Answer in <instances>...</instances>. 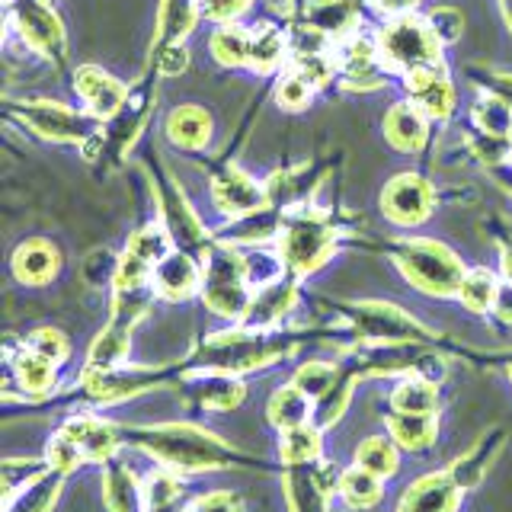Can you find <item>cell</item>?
I'll use <instances>...</instances> for the list:
<instances>
[{
	"label": "cell",
	"instance_id": "obj_33",
	"mask_svg": "<svg viewBox=\"0 0 512 512\" xmlns=\"http://www.w3.org/2000/svg\"><path fill=\"white\" fill-rule=\"evenodd\" d=\"M183 490L186 487H183L180 474L160 464L157 471L144 477V506H148V512H167L183 496Z\"/></svg>",
	"mask_w": 512,
	"mask_h": 512
},
{
	"label": "cell",
	"instance_id": "obj_32",
	"mask_svg": "<svg viewBox=\"0 0 512 512\" xmlns=\"http://www.w3.org/2000/svg\"><path fill=\"white\" fill-rule=\"evenodd\" d=\"M13 372L26 394H48L55 388V362L36 356V352L26 346L20 356L13 359Z\"/></svg>",
	"mask_w": 512,
	"mask_h": 512
},
{
	"label": "cell",
	"instance_id": "obj_41",
	"mask_svg": "<svg viewBox=\"0 0 512 512\" xmlns=\"http://www.w3.org/2000/svg\"><path fill=\"white\" fill-rule=\"evenodd\" d=\"M45 461H48V468H55L61 474H71L80 468V464H87L84 455H80V448L74 445V439L61 429L45 442Z\"/></svg>",
	"mask_w": 512,
	"mask_h": 512
},
{
	"label": "cell",
	"instance_id": "obj_26",
	"mask_svg": "<svg viewBox=\"0 0 512 512\" xmlns=\"http://www.w3.org/2000/svg\"><path fill=\"white\" fill-rule=\"evenodd\" d=\"M384 480L372 471L359 468V464H352V468H346L340 474V480H336V490H340V496L346 500L349 509H372L381 503L384 496Z\"/></svg>",
	"mask_w": 512,
	"mask_h": 512
},
{
	"label": "cell",
	"instance_id": "obj_25",
	"mask_svg": "<svg viewBox=\"0 0 512 512\" xmlns=\"http://www.w3.org/2000/svg\"><path fill=\"white\" fill-rule=\"evenodd\" d=\"M388 400H391V410L397 413H436L439 391H436V381H429L423 375H407L394 384Z\"/></svg>",
	"mask_w": 512,
	"mask_h": 512
},
{
	"label": "cell",
	"instance_id": "obj_10",
	"mask_svg": "<svg viewBox=\"0 0 512 512\" xmlns=\"http://www.w3.org/2000/svg\"><path fill=\"white\" fill-rule=\"evenodd\" d=\"M151 288L157 298H167V301H183L192 292L202 288V269L199 263L192 260L189 253L183 250H170L164 260H160L151 272Z\"/></svg>",
	"mask_w": 512,
	"mask_h": 512
},
{
	"label": "cell",
	"instance_id": "obj_36",
	"mask_svg": "<svg viewBox=\"0 0 512 512\" xmlns=\"http://www.w3.org/2000/svg\"><path fill=\"white\" fill-rule=\"evenodd\" d=\"M285 36L279 29H260L250 36V64L253 71H272L285 55Z\"/></svg>",
	"mask_w": 512,
	"mask_h": 512
},
{
	"label": "cell",
	"instance_id": "obj_15",
	"mask_svg": "<svg viewBox=\"0 0 512 512\" xmlns=\"http://www.w3.org/2000/svg\"><path fill=\"white\" fill-rule=\"evenodd\" d=\"M74 84H77L80 100L87 103V109L93 112L96 119L116 116V112L122 109V103H125V87L112 74H106L103 68H93V64H87V68L77 71Z\"/></svg>",
	"mask_w": 512,
	"mask_h": 512
},
{
	"label": "cell",
	"instance_id": "obj_53",
	"mask_svg": "<svg viewBox=\"0 0 512 512\" xmlns=\"http://www.w3.org/2000/svg\"><path fill=\"white\" fill-rule=\"evenodd\" d=\"M509 375H512V365H509Z\"/></svg>",
	"mask_w": 512,
	"mask_h": 512
},
{
	"label": "cell",
	"instance_id": "obj_48",
	"mask_svg": "<svg viewBox=\"0 0 512 512\" xmlns=\"http://www.w3.org/2000/svg\"><path fill=\"white\" fill-rule=\"evenodd\" d=\"M493 314L503 320V324H512V279L500 282L496 288V301H493Z\"/></svg>",
	"mask_w": 512,
	"mask_h": 512
},
{
	"label": "cell",
	"instance_id": "obj_11",
	"mask_svg": "<svg viewBox=\"0 0 512 512\" xmlns=\"http://www.w3.org/2000/svg\"><path fill=\"white\" fill-rule=\"evenodd\" d=\"M410 100L420 106L429 119H448V112L455 106V87L448 80L442 64H426L407 74Z\"/></svg>",
	"mask_w": 512,
	"mask_h": 512
},
{
	"label": "cell",
	"instance_id": "obj_37",
	"mask_svg": "<svg viewBox=\"0 0 512 512\" xmlns=\"http://www.w3.org/2000/svg\"><path fill=\"white\" fill-rule=\"evenodd\" d=\"M128 253H135L138 260L157 266L170 253V234L160 228V224H148V228L132 234V240H128Z\"/></svg>",
	"mask_w": 512,
	"mask_h": 512
},
{
	"label": "cell",
	"instance_id": "obj_7",
	"mask_svg": "<svg viewBox=\"0 0 512 512\" xmlns=\"http://www.w3.org/2000/svg\"><path fill=\"white\" fill-rule=\"evenodd\" d=\"M10 20L20 26V36L45 52L48 58H61L64 55V29L55 10L45 4V0H20V7L13 10Z\"/></svg>",
	"mask_w": 512,
	"mask_h": 512
},
{
	"label": "cell",
	"instance_id": "obj_6",
	"mask_svg": "<svg viewBox=\"0 0 512 512\" xmlns=\"http://www.w3.org/2000/svg\"><path fill=\"white\" fill-rule=\"evenodd\" d=\"M432 186L416 173H400L384 186L381 208L397 224H420L432 212Z\"/></svg>",
	"mask_w": 512,
	"mask_h": 512
},
{
	"label": "cell",
	"instance_id": "obj_50",
	"mask_svg": "<svg viewBox=\"0 0 512 512\" xmlns=\"http://www.w3.org/2000/svg\"><path fill=\"white\" fill-rule=\"evenodd\" d=\"M503 272H506V279H512V244L503 250Z\"/></svg>",
	"mask_w": 512,
	"mask_h": 512
},
{
	"label": "cell",
	"instance_id": "obj_13",
	"mask_svg": "<svg viewBox=\"0 0 512 512\" xmlns=\"http://www.w3.org/2000/svg\"><path fill=\"white\" fill-rule=\"evenodd\" d=\"M103 503L109 512H148L144 506V480L119 455L103 464Z\"/></svg>",
	"mask_w": 512,
	"mask_h": 512
},
{
	"label": "cell",
	"instance_id": "obj_31",
	"mask_svg": "<svg viewBox=\"0 0 512 512\" xmlns=\"http://www.w3.org/2000/svg\"><path fill=\"white\" fill-rule=\"evenodd\" d=\"M199 13V0H164L160 4V16H157V32H160V42L170 45V42H180L186 39V32L192 29Z\"/></svg>",
	"mask_w": 512,
	"mask_h": 512
},
{
	"label": "cell",
	"instance_id": "obj_14",
	"mask_svg": "<svg viewBox=\"0 0 512 512\" xmlns=\"http://www.w3.org/2000/svg\"><path fill=\"white\" fill-rule=\"evenodd\" d=\"M356 330L362 336H372V340H384V343L410 340V336L420 333V327L413 324V317L397 311L394 304H378V301L359 304L356 308Z\"/></svg>",
	"mask_w": 512,
	"mask_h": 512
},
{
	"label": "cell",
	"instance_id": "obj_5",
	"mask_svg": "<svg viewBox=\"0 0 512 512\" xmlns=\"http://www.w3.org/2000/svg\"><path fill=\"white\" fill-rule=\"evenodd\" d=\"M330 250H333V231L327 228L324 218L298 215L279 234L282 263L292 272H314L330 256Z\"/></svg>",
	"mask_w": 512,
	"mask_h": 512
},
{
	"label": "cell",
	"instance_id": "obj_45",
	"mask_svg": "<svg viewBox=\"0 0 512 512\" xmlns=\"http://www.w3.org/2000/svg\"><path fill=\"white\" fill-rule=\"evenodd\" d=\"M429 26L436 29V36H439V42L442 45H448V42H455L458 36H461V29H464V23H461V13L458 10H448V7H439V10H432L429 16Z\"/></svg>",
	"mask_w": 512,
	"mask_h": 512
},
{
	"label": "cell",
	"instance_id": "obj_16",
	"mask_svg": "<svg viewBox=\"0 0 512 512\" xmlns=\"http://www.w3.org/2000/svg\"><path fill=\"white\" fill-rule=\"evenodd\" d=\"M26 119L36 132H42L52 141H77L90 135V122L61 103H48V100L26 103Z\"/></svg>",
	"mask_w": 512,
	"mask_h": 512
},
{
	"label": "cell",
	"instance_id": "obj_19",
	"mask_svg": "<svg viewBox=\"0 0 512 512\" xmlns=\"http://www.w3.org/2000/svg\"><path fill=\"white\" fill-rule=\"evenodd\" d=\"M388 436L404 448V452H426V448L436 445L439 436V423L436 413H391L388 416Z\"/></svg>",
	"mask_w": 512,
	"mask_h": 512
},
{
	"label": "cell",
	"instance_id": "obj_1",
	"mask_svg": "<svg viewBox=\"0 0 512 512\" xmlns=\"http://www.w3.org/2000/svg\"><path fill=\"white\" fill-rule=\"evenodd\" d=\"M135 445L144 455H151L164 468L176 474H196V471H215L234 464L237 452L221 442L212 432L186 423H164V426H148L135 432Z\"/></svg>",
	"mask_w": 512,
	"mask_h": 512
},
{
	"label": "cell",
	"instance_id": "obj_39",
	"mask_svg": "<svg viewBox=\"0 0 512 512\" xmlns=\"http://www.w3.org/2000/svg\"><path fill=\"white\" fill-rule=\"evenodd\" d=\"M292 384H298V388L308 394L311 400H320L336 384V365L333 362H320V359L304 362L295 372Z\"/></svg>",
	"mask_w": 512,
	"mask_h": 512
},
{
	"label": "cell",
	"instance_id": "obj_44",
	"mask_svg": "<svg viewBox=\"0 0 512 512\" xmlns=\"http://www.w3.org/2000/svg\"><path fill=\"white\" fill-rule=\"evenodd\" d=\"M189 512H247V509H244V500H240V493L234 490H208L192 500Z\"/></svg>",
	"mask_w": 512,
	"mask_h": 512
},
{
	"label": "cell",
	"instance_id": "obj_29",
	"mask_svg": "<svg viewBox=\"0 0 512 512\" xmlns=\"http://www.w3.org/2000/svg\"><path fill=\"white\" fill-rule=\"evenodd\" d=\"M64 477L68 474H61L55 468H48L39 480H32V484L26 490L16 493V500L7 503L4 509L7 512H52L55 500H58V493H61V484H64Z\"/></svg>",
	"mask_w": 512,
	"mask_h": 512
},
{
	"label": "cell",
	"instance_id": "obj_51",
	"mask_svg": "<svg viewBox=\"0 0 512 512\" xmlns=\"http://www.w3.org/2000/svg\"><path fill=\"white\" fill-rule=\"evenodd\" d=\"M506 20H509V29H512V0H506Z\"/></svg>",
	"mask_w": 512,
	"mask_h": 512
},
{
	"label": "cell",
	"instance_id": "obj_52",
	"mask_svg": "<svg viewBox=\"0 0 512 512\" xmlns=\"http://www.w3.org/2000/svg\"><path fill=\"white\" fill-rule=\"evenodd\" d=\"M509 141H512V125H509Z\"/></svg>",
	"mask_w": 512,
	"mask_h": 512
},
{
	"label": "cell",
	"instance_id": "obj_49",
	"mask_svg": "<svg viewBox=\"0 0 512 512\" xmlns=\"http://www.w3.org/2000/svg\"><path fill=\"white\" fill-rule=\"evenodd\" d=\"M416 4H420V0H378V7L388 13H410Z\"/></svg>",
	"mask_w": 512,
	"mask_h": 512
},
{
	"label": "cell",
	"instance_id": "obj_20",
	"mask_svg": "<svg viewBox=\"0 0 512 512\" xmlns=\"http://www.w3.org/2000/svg\"><path fill=\"white\" fill-rule=\"evenodd\" d=\"M13 272L26 285H45L58 272V250L48 240H26L13 253Z\"/></svg>",
	"mask_w": 512,
	"mask_h": 512
},
{
	"label": "cell",
	"instance_id": "obj_4",
	"mask_svg": "<svg viewBox=\"0 0 512 512\" xmlns=\"http://www.w3.org/2000/svg\"><path fill=\"white\" fill-rule=\"evenodd\" d=\"M439 36L429 20L413 13H397L378 36V58L394 71H416L426 64H439Z\"/></svg>",
	"mask_w": 512,
	"mask_h": 512
},
{
	"label": "cell",
	"instance_id": "obj_23",
	"mask_svg": "<svg viewBox=\"0 0 512 512\" xmlns=\"http://www.w3.org/2000/svg\"><path fill=\"white\" fill-rule=\"evenodd\" d=\"M500 445H503V432L500 429H493V432H487L484 439H477L474 442V448L468 455H461L455 464H452V474L455 477V484L461 487V490H471V487H477L480 480H484V474H487V468H490V458L500 452Z\"/></svg>",
	"mask_w": 512,
	"mask_h": 512
},
{
	"label": "cell",
	"instance_id": "obj_27",
	"mask_svg": "<svg viewBox=\"0 0 512 512\" xmlns=\"http://www.w3.org/2000/svg\"><path fill=\"white\" fill-rule=\"evenodd\" d=\"M167 135L180 148H205L208 135H212V119L199 106H180L170 112L167 119Z\"/></svg>",
	"mask_w": 512,
	"mask_h": 512
},
{
	"label": "cell",
	"instance_id": "obj_46",
	"mask_svg": "<svg viewBox=\"0 0 512 512\" xmlns=\"http://www.w3.org/2000/svg\"><path fill=\"white\" fill-rule=\"evenodd\" d=\"M250 7V0H199V13L215 23H231Z\"/></svg>",
	"mask_w": 512,
	"mask_h": 512
},
{
	"label": "cell",
	"instance_id": "obj_34",
	"mask_svg": "<svg viewBox=\"0 0 512 512\" xmlns=\"http://www.w3.org/2000/svg\"><path fill=\"white\" fill-rule=\"evenodd\" d=\"M496 288H500V282H496V276L490 269H471V272H464L458 298H461V304L468 311L484 314V311H493Z\"/></svg>",
	"mask_w": 512,
	"mask_h": 512
},
{
	"label": "cell",
	"instance_id": "obj_43",
	"mask_svg": "<svg viewBox=\"0 0 512 512\" xmlns=\"http://www.w3.org/2000/svg\"><path fill=\"white\" fill-rule=\"evenodd\" d=\"M276 100L282 109H304L311 103V84L298 71H288L276 87Z\"/></svg>",
	"mask_w": 512,
	"mask_h": 512
},
{
	"label": "cell",
	"instance_id": "obj_35",
	"mask_svg": "<svg viewBox=\"0 0 512 512\" xmlns=\"http://www.w3.org/2000/svg\"><path fill=\"white\" fill-rule=\"evenodd\" d=\"M212 55L224 64V68L250 64V32L234 23H224L212 36Z\"/></svg>",
	"mask_w": 512,
	"mask_h": 512
},
{
	"label": "cell",
	"instance_id": "obj_18",
	"mask_svg": "<svg viewBox=\"0 0 512 512\" xmlns=\"http://www.w3.org/2000/svg\"><path fill=\"white\" fill-rule=\"evenodd\" d=\"M426 119L429 116L413 100L397 103V106H391L388 119H384V135H388V141L400 151H420L429 135Z\"/></svg>",
	"mask_w": 512,
	"mask_h": 512
},
{
	"label": "cell",
	"instance_id": "obj_28",
	"mask_svg": "<svg viewBox=\"0 0 512 512\" xmlns=\"http://www.w3.org/2000/svg\"><path fill=\"white\" fill-rule=\"evenodd\" d=\"M352 455H356V464H359V468L378 474L381 480H384V477H394L397 468H400V445H397L391 436H384V432L362 439Z\"/></svg>",
	"mask_w": 512,
	"mask_h": 512
},
{
	"label": "cell",
	"instance_id": "obj_22",
	"mask_svg": "<svg viewBox=\"0 0 512 512\" xmlns=\"http://www.w3.org/2000/svg\"><path fill=\"white\" fill-rule=\"evenodd\" d=\"M192 394H196L199 407L215 410V413H228V410H237L240 404H244L247 388H244V381H237L234 375L215 372V375H208V378L192 384Z\"/></svg>",
	"mask_w": 512,
	"mask_h": 512
},
{
	"label": "cell",
	"instance_id": "obj_40",
	"mask_svg": "<svg viewBox=\"0 0 512 512\" xmlns=\"http://www.w3.org/2000/svg\"><path fill=\"white\" fill-rule=\"evenodd\" d=\"M48 471V461H4V506L16 500V493L26 490L32 480H39Z\"/></svg>",
	"mask_w": 512,
	"mask_h": 512
},
{
	"label": "cell",
	"instance_id": "obj_38",
	"mask_svg": "<svg viewBox=\"0 0 512 512\" xmlns=\"http://www.w3.org/2000/svg\"><path fill=\"white\" fill-rule=\"evenodd\" d=\"M311 23L314 29H324V32H346L356 26V16H352L349 0H314Z\"/></svg>",
	"mask_w": 512,
	"mask_h": 512
},
{
	"label": "cell",
	"instance_id": "obj_17",
	"mask_svg": "<svg viewBox=\"0 0 512 512\" xmlns=\"http://www.w3.org/2000/svg\"><path fill=\"white\" fill-rule=\"evenodd\" d=\"M292 304H295V285L288 279L285 282L276 279V282H269L263 288H256V295H253L250 308H247V314H244L240 324L250 327V330L272 327L276 320H282V314L292 308Z\"/></svg>",
	"mask_w": 512,
	"mask_h": 512
},
{
	"label": "cell",
	"instance_id": "obj_9",
	"mask_svg": "<svg viewBox=\"0 0 512 512\" xmlns=\"http://www.w3.org/2000/svg\"><path fill=\"white\" fill-rule=\"evenodd\" d=\"M461 506V487L448 471L423 474L420 480L404 490L397 503V512H458Z\"/></svg>",
	"mask_w": 512,
	"mask_h": 512
},
{
	"label": "cell",
	"instance_id": "obj_21",
	"mask_svg": "<svg viewBox=\"0 0 512 512\" xmlns=\"http://www.w3.org/2000/svg\"><path fill=\"white\" fill-rule=\"evenodd\" d=\"M266 416L279 432L301 426V423H311L314 420V400L304 394L298 384H285V388H279L276 394L269 397Z\"/></svg>",
	"mask_w": 512,
	"mask_h": 512
},
{
	"label": "cell",
	"instance_id": "obj_42",
	"mask_svg": "<svg viewBox=\"0 0 512 512\" xmlns=\"http://www.w3.org/2000/svg\"><path fill=\"white\" fill-rule=\"evenodd\" d=\"M23 346L36 352V356H42V359H48V362H55V365L68 359V352H71L68 340H64V333L55 330V327H39V330H32V333L26 336V340H23Z\"/></svg>",
	"mask_w": 512,
	"mask_h": 512
},
{
	"label": "cell",
	"instance_id": "obj_30",
	"mask_svg": "<svg viewBox=\"0 0 512 512\" xmlns=\"http://www.w3.org/2000/svg\"><path fill=\"white\" fill-rule=\"evenodd\" d=\"M128 346H132V327H122L112 320V324L93 340L87 368H119L128 359Z\"/></svg>",
	"mask_w": 512,
	"mask_h": 512
},
{
	"label": "cell",
	"instance_id": "obj_24",
	"mask_svg": "<svg viewBox=\"0 0 512 512\" xmlns=\"http://www.w3.org/2000/svg\"><path fill=\"white\" fill-rule=\"evenodd\" d=\"M320 426L317 423H301V426H292V429H282L279 436V458L288 468H304V464H311L320 458Z\"/></svg>",
	"mask_w": 512,
	"mask_h": 512
},
{
	"label": "cell",
	"instance_id": "obj_47",
	"mask_svg": "<svg viewBox=\"0 0 512 512\" xmlns=\"http://www.w3.org/2000/svg\"><path fill=\"white\" fill-rule=\"evenodd\" d=\"M186 64H189V52H186V48H183L180 42L160 45V52H157V71H160V74L176 77V74H183V71H186Z\"/></svg>",
	"mask_w": 512,
	"mask_h": 512
},
{
	"label": "cell",
	"instance_id": "obj_8",
	"mask_svg": "<svg viewBox=\"0 0 512 512\" xmlns=\"http://www.w3.org/2000/svg\"><path fill=\"white\" fill-rule=\"evenodd\" d=\"M61 432H68L74 445L80 448V455H84V461H90V464H106L119 455V445H122L119 429L93 413L71 416V420L61 426Z\"/></svg>",
	"mask_w": 512,
	"mask_h": 512
},
{
	"label": "cell",
	"instance_id": "obj_12",
	"mask_svg": "<svg viewBox=\"0 0 512 512\" xmlns=\"http://www.w3.org/2000/svg\"><path fill=\"white\" fill-rule=\"evenodd\" d=\"M212 199L221 215L237 218V215H250L263 205V189L244 170L224 167L212 183Z\"/></svg>",
	"mask_w": 512,
	"mask_h": 512
},
{
	"label": "cell",
	"instance_id": "obj_2",
	"mask_svg": "<svg viewBox=\"0 0 512 512\" xmlns=\"http://www.w3.org/2000/svg\"><path fill=\"white\" fill-rule=\"evenodd\" d=\"M244 256L231 247H212L202 260V301L221 317L244 320L250 308V288H247Z\"/></svg>",
	"mask_w": 512,
	"mask_h": 512
},
{
	"label": "cell",
	"instance_id": "obj_3",
	"mask_svg": "<svg viewBox=\"0 0 512 512\" xmlns=\"http://www.w3.org/2000/svg\"><path fill=\"white\" fill-rule=\"evenodd\" d=\"M400 272L426 295L452 298L464 279V263L436 240H407L397 250Z\"/></svg>",
	"mask_w": 512,
	"mask_h": 512
}]
</instances>
